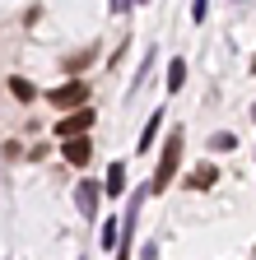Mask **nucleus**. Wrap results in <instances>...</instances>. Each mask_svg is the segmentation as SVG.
I'll use <instances>...</instances> for the list:
<instances>
[{
    "label": "nucleus",
    "instance_id": "obj_1",
    "mask_svg": "<svg viewBox=\"0 0 256 260\" xmlns=\"http://www.w3.org/2000/svg\"><path fill=\"white\" fill-rule=\"evenodd\" d=\"M177 162H182V130H173V135H168L163 158H158V172H154L149 190H168V181H173V172H177Z\"/></svg>",
    "mask_w": 256,
    "mask_h": 260
},
{
    "label": "nucleus",
    "instance_id": "obj_2",
    "mask_svg": "<svg viewBox=\"0 0 256 260\" xmlns=\"http://www.w3.org/2000/svg\"><path fill=\"white\" fill-rule=\"evenodd\" d=\"M93 121H98V112H89V107H75L70 116H61V121H56V135H61V140H79L84 130L93 125Z\"/></svg>",
    "mask_w": 256,
    "mask_h": 260
},
{
    "label": "nucleus",
    "instance_id": "obj_3",
    "mask_svg": "<svg viewBox=\"0 0 256 260\" xmlns=\"http://www.w3.org/2000/svg\"><path fill=\"white\" fill-rule=\"evenodd\" d=\"M47 98H51V107H61V112H66V107H84V103H89V84H84V79L61 84V88H51Z\"/></svg>",
    "mask_w": 256,
    "mask_h": 260
},
{
    "label": "nucleus",
    "instance_id": "obj_4",
    "mask_svg": "<svg viewBox=\"0 0 256 260\" xmlns=\"http://www.w3.org/2000/svg\"><path fill=\"white\" fill-rule=\"evenodd\" d=\"M75 205H79V214H98V186L93 181H79V190H75Z\"/></svg>",
    "mask_w": 256,
    "mask_h": 260
},
{
    "label": "nucleus",
    "instance_id": "obj_5",
    "mask_svg": "<svg viewBox=\"0 0 256 260\" xmlns=\"http://www.w3.org/2000/svg\"><path fill=\"white\" fill-rule=\"evenodd\" d=\"M93 158V144L79 135V140H66V162H75V168H84V162Z\"/></svg>",
    "mask_w": 256,
    "mask_h": 260
},
{
    "label": "nucleus",
    "instance_id": "obj_6",
    "mask_svg": "<svg viewBox=\"0 0 256 260\" xmlns=\"http://www.w3.org/2000/svg\"><path fill=\"white\" fill-rule=\"evenodd\" d=\"M219 181V172H214V162H201L196 172H191V190H210Z\"/></svg>",
    "mask_w": 256,
    "mask_h": 260
},
{
    "label": "nucleus",
    "instance_id": "obj_7",
    "mask_svg": "<svg viewBox=\"0 0 256 260\" xmlns=\"http://www.w3.org/2000/svg\"><path fill=\"white\" fill-rule=\"evenodd\" d=\"M107 195H121L126 190V162H112V168H107V186H103Z\"/></svg>",
    "mask_w": 256,
    "mask_h": 260
},
{
    "label": "nucleus",
    "instance_id": "obj_8",
    "mask_svg": "<svg viewBox=\"0 0 256 260\" xmlns=\"http://www.w3.org/2000/svg\"><path fill=\"white\" fill-rule=\"evenodd\" d=\"M182 84H186V60H173V65H168V88L177 93Z\"/></svg>",
    "mask_w": 256,
    "mask_h": 260
},
{
    "label": "nucleus",
    "instance_id": "obj_9",
    "mask_svg": "<svg viewBox=\"0 0 256 260\" xmlns=\"http://www.w3.org/2000/svg\"><path fill=\"white\" fill-rule=\"evenodd\" d=\"M158 121H163V116L154 112V116H149V125H145V135H140V149H135V153H145V149L154 144V135H158Z\"/></svg>",
    "mask_w": 256,
    "mask_h": 260
},
{
    "label": "nucleus",
    "instance_id": "obj_10",
    "mask_svg": "<svg viewBox=\"0 0 256 260\" xmlns=\"http://www.w3.org/2000/svg\"><path fill=\"white\" fill-rule=\"evenodd\" d=\"M233 144H238V140H233V135H229V130H219V135H214V140H210V149H219V153H229V149H233Z\"/></svg>",
    "mask_w": 256,
    "mask_h": 260
},
{
    "label": "nucleus",
    "instance_id": "obj_11",
    "mask_svg": "<svg viewBox=\"0 0 256 260\" xmlns=\"http://www.w3.org/2000/svg\"><path fill=\"white\" fill-rule=\"evenodd\" d=\"M10 93L28 103V98H33V84H28V79H10Z\"/></svg>",
    "mask_w": 256,
    "mask_h": 260
},
{
    "label": "nucleus",
    "instance_id": "obj_12",
    "mask_svg": "<svg viewBox=\"0 0 256 260\" xmlns=\"http://www.w3.org/2000/svg\"><path fill=\"white\" fill-rule=\"evenodd\" d=\"M103 246H117V223H103Z\"/></svg>",
    "mask_w": 256,
    "mask_h": 260
},
{
    "label": "nucleus",
    "instance_id": "obj_13",
    "mask_svg": "<svg viewBox=\"0 0 256 260\" xmlns=\"http://www.w3.org/2000/svg\"><path fill=\"white\" fill-rule=\"evenodd\" d=\"M191 19H196V23L205 19V0H196V5H191Z\"/></svg>",
    "mask_w": 256,
    "mask_h": 260
},
{
    "label": "nucleus",
    "instance_id": "obj_14",
    "mask_svg": "<svg viewBox=\"0 0 256 260\" xmlns=\"http://www.w3.org/2000/svg\"><path fill=\"white\" fill-rule=\"evenodd\" d=\"M131 5H135V0H112V10H117V14H126Z\"/></svg>",
    "mask_w": 256,
    "mask_h": 260
},
{
    "label": "nucleus",
    "instance_id": "obj_15",
    "mask_svg": "<svg viewBox=\"0 0 256 260\" xmlns=\"http://www.w3.org/2000/svg\"><path fill=\"white\" fill-rule=\"evenodd\" d=\"M251 75H256V56H251Z\"/></svg>",
    "mask_w": 256,
    "mask_h": 260
},
{
    "label": "nucleus",
    "instance_id": "obj_16",
    "mask_svg": "<svg viewBox=\"0 0 256 260\" xmlns=\"http://www.w3.org/2000/svg\"><path fill=\"white\" fill-rule=\"evenodd\" d=\"M251 116H256V107H251Z\"/></svg>",
    "mask_w": 256,
    "mask_h": 260
}]
</instances>
